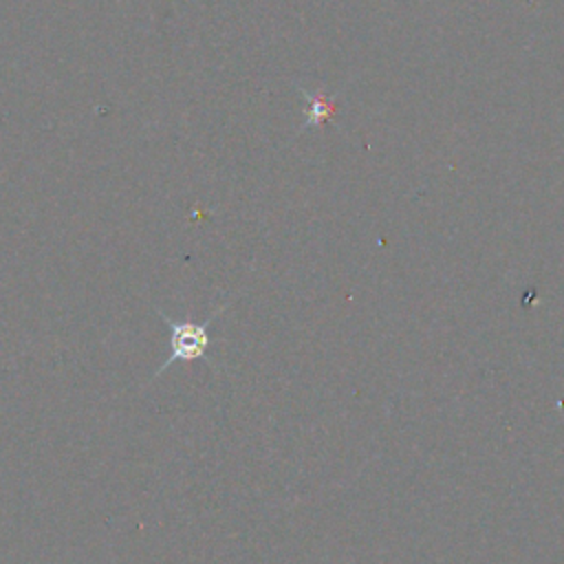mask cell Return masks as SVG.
<instances>
[{"label": "cell", "instance_id": "obj_1", "mask_svg": "<svg viewBox=\"0 0 564 564\" xmlns=\"http://www.w3.org/2000/svg\"><path fill=\"white\" fill-rule=\"evenodd\" d=\"M231 300L223 302L218 308H214L212 315H207L203 322H194V319H172L167 313H163L161 308H156V315L167 324L170 328V355L167 359L159 366V370L152 375L150 381L159 379L170 366L174 364H189V361H207L209 366H214L212 357H209V346H212V335H209V326L212 322L229 306Z\"/></svg>", "mask_w": 564, "mask_h": 564}, {"label": "cell", "instance_id": "obj_2", "mask_svg": "<svg viewBox=\"0 0 564 564\" xmlns=\"http://www.w3.org/2000/svg\"><path fill=\"white\" fill-rule=\"evenodd\" d=\"M300 93L304 95V101H306V108H304V123L300 126V132H304L306 128H317V126H324L328 119H333L337 106H339V99L337 97H326L322 93H311L302 86H297Z\"/></svg>", "mask_w": 564, "mask_h": 564}]
</instances>
